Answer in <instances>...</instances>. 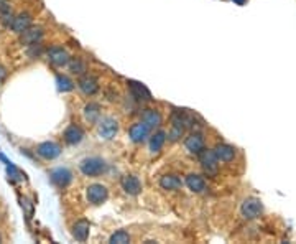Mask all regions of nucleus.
I'll use <instances>...</instances> for the list:
<instances>
[{
    "label": "nucleus",
    "instance_id": "28",
    "mask_svg": "<svg viewBox=\"0 0 296 244\" xmlns=\"http://www.w3.org/2000/svg\"><path fill=\"white\" fill-rule=\"evenodd\" d=\"M56 82H58V89L62 91V93H68V91L74 89V82L71 81L68 76H61V74H58Z\"/></svg>",
    "mask_w": 296,
    "mask_h": 244
},
{
    "label": "nucleus",
    "instance_id": "8",
    "mask_svg": "<svg viewBox=\"0 0 296 244\" xmlns=\"http://www.w3.org/2000/svg\"><path fill=\"white\" fill-rule=\"evenodd\" d=\"M49 180L56 185L58 188H66L73 181V173L66 167H58L49 172Z\"/></svg>",
    "mask_w": 296,
    "mask_h": 244
},
{
    "label": "nucleus",
    "instance_id": "5",
    "mask_svg": "<svg viewBox=\"0 0 296 244\" xmlns=\"http://www.w3.org/2000/svg\"><path fill=\"white\" fill-rule=\"evenodd\" d=\"M97 134H99V137L104 139V140H112L115 137V134L119 132V122H117V119H114V117H102V119H99L97 122Z\"/></svg>",
    "mask_w": 296,
    "mask_h": 244
},
{
    "label": "nucleus",
    "instance_id": "31",
    "mask_svg": "<svg viewBox=\"0 0 296 244\" xmlns=\"http://www.w3.org/2000/svg\"><path fill=\"white\" fill-rule=\"evenodd\" d=\"M2 74H3V68L0 66V76H2Z\"/></svg>",
    "mask_w": 296,
    "mask_h": 244
},
{
    "label": "nucleus",
    "instance_id": "10",
    "mask_svg": "<svg viewBox=\"0 0 296 244\" xmlns=\"http://www.w3.org/2000/svg\"><path fill=\"white\" fill-rule=\"evenodd\" d=\"M185 148L189 152L191 155L201 154L204 148H206V142H204L203 134H199V132H193V134L187 135V137L185 139Z\"/></svg>",
    "mask_w": 296,
    "mask_h": 244
},
{
    "label": "nucleus",
    "instance_id": "25",
    "mask_svg": "<svg viewBox=\"0 0 296 244\" xmlns=\"http://www.w3.org/2000/svg\"><path fill=\"white\" fill-rule=\"evenodd\" d=\"M69 71L73 74H76V76H82V74L87 73V65L86 61L82 60V58H69Z\"/></svg>",
    "mask_w": 296,
    "mask_h": 244
},
{
    "label": "nucleus",
    "instance_id": "6",
    "mask_svg": "<svg viewBox=\"0 0 296 244\" xmlns=\"http://www.w3.org/2000/svg\"><path fill=\"white\" fill-rule=\"evenodd\" d=\"M47 56H48L49 63L53 66H56V68H64V66H68L69 58H71L69 53L61 47H51L47 51Z\"/></svg>",
    "mask_w": 296,
    "mask_h": 244
},
{
    "label": "nucleus",
    "instance_id": "18",
    "mask_svg": "<svg viewBox=\"0 0 296 244\" xmlns=\"http://www.w3.org/2000/svg\"><path fill=\"white\" fill-rule=\"evenodd\" d=\"M141 121H143L150 127V129L153 130V129H156V127L161 126V121H163V117H161L160 111L148 107V109L141 111Z\"/></svg>",
    "mask_w": 296,
    "mask_h": 244
},
{
    "label": "nucleus",
    "instance_id": "19",
    "mask_svg": "<svg viewBox=\"0 0 296 244\" xmlns=\"http://www.w3.org/2000/svg\"><path fill=\"white\" fill-rule=\"evenodd\" d=\"M214 154L218 157L219 162H224V163H231L232 160L235 159V148L229 144H218L214 147Z\"/></svg>",
    "mask_w": 296,
    "mask_h": 244
},
{
    "label": "nucleus",
    "instance_id": "1",
    "mask_svg": "<svg viewBox=\"0 0 296 244\" xmlns=\"http://www.w3.org/2000/svg\"><path fill=\"white\" fill-rule=\"evenodd\" d=\"M79 170L86 177H99L107 170V163L101 157H87L79 163Z\"/></svg>",
    "mask_w": 296,
    "mask_h": 244
},
{
    "label": "nucleus",
    "instance_id": "32",
    "mask_svg": "<svg viewBox=\"0 0 296 244\" xmlns=\"http://www.w3.org/2000/svg\"><path fill=\"white\" fill-rule=\"evenodd\" d=\"M0 243H2V236H0Z\"/></svg>",
    "mask_w": 296,
    "mask_h": 244
},
{
    "label": "nucleus",
    "instance_id": "16",
    "mask_svg": "<svg viewBox=\"0 0 296 244\" xmlns=\"http://www.w3.org/2000/svg\"><path fill=\"white\" fill-rule=\"evenodd\" d=\"M62 137H64V142L68 144V146H78V144L84 139V130H82L79 126H76V124H71V126L66 127Z\"/></svg>",
    "mask_w": 296,
    "mask_h": 244
},
{
    "label": "nucleus",
    "instance_id": "24",
    "mask_svg": "<svg viewBox=\"0 0 296 244\" xmlns=\"http://www.w3.org/2000/svg\"><path fill=\"white\" fill-rule=\"evenodd\" d=\"M0 20L5 27H10L14 14H12V3L10 0H0Z\"/></svg>",
    "mask_w": 296,
    "mask_h": 244
},
{
    "label": "nucleus",
    "instance_id": "4",
    "mask_svg": "<svg viewBox=\"0 0 296 244\" xmlns=\"http://www.w3.org/2000/svg\"><path fill=\"white\" fill-rule=\"evenodd\" d=\"M86 198L91 205L99 206L106 203L107 198H109V188L102 183H93L86 188Z\"/></svg>",
    "mask_w": 296,
    "mask_h": 244
},
{
    "label": "nucleus",
    "instance_id": "21",
    "mask_svg": "<svg viewBox=\"0 0 296 244\" xmlns=\"http://www.w3.org/2000/svg\"><path fill=\"white\" fill-rule=\"evenodd\" d=\"M160 187L163 190H168V192H178L183 187V181L178 175H173V173H166L160 179Z\"/></svg>",
    "mask_w": 296,
    "mask_h": 244
},
{
    "label": "nucleus",
    "instance_id": "30",
    "mask_svg": "<svg viewBox=\"0 0 296 244\" xmlns=\"http://www.w3.org/2000/svg\"><path fill=\"white\" fill-rule=\"evenodd\" d=\"M234 3H237V5H244L245 3V0H232Z\"/></svg>",
    "mask_w": 296,
    "mask_h": 244
},
{
    "label": "nucleus",
    "instance_id": "14",
    "mask_svg": "<svg viewBox=\"0 0 296 244\" xmlns=\"http://www.w3.org/2000/svg\"><path fill=\"white\" fill-rule=\"evenodd\" d=\"M120 185H122V190L127 195L135 196L141 192V181L135 175H124L122 180H120Z\"/></svg>",
    "mask_w": 296,
    "mask_h": 244
},
{
    "label": "nucleus",
    "instance_id": "3",
    "mask_svg": "<svg viewBox=\"0 0 296 244\" xmlns=\"http://www.w3.org/2000/svg\"><path fill=\"white\" fill-rule=\"evenodd\" d=\"M199 163L207 177H216L219 172V160L214 154V148H204L201 154H198Z\"/></svg>",
    "mask_w": 296,
    "mask_h": 244
},
{
    "label": "nucleus",
    "instance_id": "17",
    "mask_svg": "<svg viewBox=\"0 0 296 244\" xmlns=\"http://www.w3.org/2000/svg\"><path fill=\"white\" fill-rule=\"evenodd\" d=\"M185 183L193 193H204L207 190V183H206V180H204V177L198 175V173H189V175H186Z\"/></svg>",
    "mask_w": 296,
    "mask_h": 244
},
{
    "label": "nucleus",
    "instance_id": "27",
    "mask_svg": "<svg viewBox=\"0 0 296 244\" xmlns=\"http://www.w3.org/2000/svg\"><path fill=\"white\" fill-rule=\"evenodd\" d=\"M183 135H185V127L179 126V124H171V127H170L166 137L171 140V142H178V140L181 139Z\"/></svg>",
    "mask_w": 296,
    "mask_h": 244
},
{
    "label": "nucleus",
    "instance_id": "2",
    "mask_svg": "<svg viewBox=\"0 0 296 244\" xmlns=\"http://www.w3.org/2000/svg\"><path fill=\"white\" fill-rule=\"evenodd\" d=\"M264 213V205L262 201L258 200L255 196H249L242 201V206H240V214L244 220L247 221H252V220H257V218L262 216Z\"/></svg>",
    "mask_w": 296,
    "mask_h": 244
},
{
    "label": "nucleus",
    "instance_id": "15",
    "mask_svg": "<svg viewBox=\"0 0 296 244\" xmlns=\"http://www.w3.org/2000/svg\"><path fill=\"white\" fill-rule=\"evenodd\" d=\"M31 22H33L31 14H28V12H22V14H18V15H14V20H12V23L8 28H12V32H15L20 35L23 30H27L28 27H31Z\"/></svg>",
    "mask_w": 296,
    "mask_h": 244
},
{
    "label": "nucleus",
    "instance_id": "26",
    "mask_svg": "<svg viewBox=\"0 0 296 244\" xmlns=\"http://www.w3.org/2000/svg\"><path fill=\"white\" fill-rule=\"evenodd\" d=\"M109 243L110 244H127V243H130V234H128L125 229H119L110 236Z\"/></svg>",
    "mask_w": 296,
    "mask_h": 244
},
{
    "label": "nucleus",
    "instance_id": "23",
    "mask_svg": "<svg viewBox=\"0 0 296 244\" xmlns=\"http://www.w3.org/2000/svg\"><path fill=\"white\" fill-rule=\"evenodd\" d=\"M84 117L87 122L95 124L101 119V106L97 102H87L84 106Z\"/></svg>",
    "mask_w": 296,
    "mask_h": 244
},
{
    "label": "nucleus",
    "instance_id": "7",
    "mask_svg": "<svg viewBox=\"0 0 296 244\" xmlns=\"http://www.w3.org/2000/svg\"><path fill=\"white\" fill-rule=\"evenodd\" d=\"M78 88L81 89L82 94H86V96H94V94L99 91V88H101V84H99L97 78L86 73V74H82V76H79Z\"/></svg>",
    "mask_w": 296,
    "mask_h": 244
},
{
    "label": "nucleus",
    "instance_id": "11",
    "mask_svg": "<svg viewBox=\"0 0 296 244\" xmlns=\"http://www.w3.org/2000/svg\"><path fill=\"white\" fill-rule=\"evenodd\" d=\"M43 35H45V30L41 27H28L27 30L20 33V43L25 45V47L40 43L43 40Z\"/></svg>",
    "mask_w": 296,
    "mask_h": 244
},
{
    "label": "nucleus",
    "instance_id": "20",
    "mask_svg": "<svg viewBox=\"0 0 296 244\" xmlns=\"http://www.w3.org/2000/svg\"><path fill=\"white\" fill-rule=\"evenodd\" d=\"M89 231H91L89 221L79 220V221L74 223V226H73V236L76 241L84 243V241H87V238H89Z\"/></svg>",
    "mask_w": 296,
    "mask_h": 244
},
{
    "label": "nucleus",
    "instance_id": "22",
    "mask_svg": "<svg viewBox=\"0 0 296 244\" xmlns=\"http://www.w3.org/2000/svg\"><path fill=\"white\" fill-rule=\"evenodd\" d=\"M166 142V132L165 130H156L155 134L150 137V152L152 154H158L163 148Z\"/></svg>",
    "mask_w": 296,
    "mask_h": 244
},
{
    "label": "nucleus",
    "instance_id": "29",
    "mask_svg": "<svg viewBox=\"0 0 296 244\" xmlns=\"http://www.w3.org/2000/svg\"><path fill=\"white\" fill-rule=\"evenodd\" d=\"M45 48L41 43H35V45H30L28 47V56L30 58H40L41 55H43Z\"/></svg>",
    "mask_w": 296,
    "mask_h": 244
},
{
    "label": "nucleus",
    "instance_id": "13",
    "mask_svg": "<svg viewBox=\"0 0 296 244\" xmlns=\"http://www.w3.org/2000/svg\"><path fill=\"white\" fill-rule=\"evenodd\" d=\"M127 86H128V89H130V94L137 99V101H140V102L152 101V93H150L145 84H141V82H139V81L128 80Z\"/></svg>",
    "mask_w": 296,
    "mask_h": 244
},
{
    "label": "nucleus",
    "instance_id": "12",
    "mask_svg": "<svg viewBox=\"0 0 296 244\" xmlns=\"http://www.w3.org/2000/svg\"><path fill=\"white\" fill-rule=\"evenodd\" d=\"M150 132H152V129H150L143 121H140V122H135L130 127V130H128V137H130L133 144H141L150 137Z\"/></svg>",
    "mask_w": 296,
    "mask_h": 244
},
{
    "label": "nucleus",
    "instance_id": "9",
    "mask_svg": "<svg viewBox=\"0 0 296 244\" xmlns=\"http://www.w3.org/2000/svg\"><path fill=\"white\" fill-rule=\"evenodd\" d=\"M61 146L56 142H51V140H48V142H41L36 146V154H38L41 159L45 160H55L56 157L61 155Z\"/></svg>",
    "mask_w": 296,
    "mask_h": 244
}]
</instances>
